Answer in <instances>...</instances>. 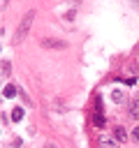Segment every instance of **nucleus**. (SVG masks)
<instances>
[{
    "mask_svg": "<svg viewBox=\"0 0 139 148\" xmlns=\"http://www.w3.org/2000/svg\"><path fill=\"white\" fill-rule=\"evenodd\" d=\"M32 21H35V9H28V12L23 14L16 32H14V44H21V42L28 37V32H30V28H32Z\"/></svg>",
    "mask_w": 139,
    "mask_h": 148,
    "instance_id": "obj_1",
    "label": "nucleus"
},
{
    "mask_svg": "<svg viewBox=\"0 0 139 148\" xmlns=\"http://www.w3.org/2000/svg\"><path fill=\"white\" fill-rule=\"evenodd\" d=\"M42 46L44 49H58V51H63V49H67V42L65 39H53V37L49 39V37H44L42 39Z\"/></svg>",
    "mask_w": 139,
    "mask_h": 148,
    "instance_id": "obj_2",
    "label": "nucleus"
},
{
    "mask_svg": "<svg viewBox=\"0 0 139 148\" xmlns=\"http://www.w3.org/2000/svg\"><path fill=\"white\" fill-rule=\"evenodd\" d=\"M127 116L132 120H139V97H134L130 104H127Z\"/></svg>",
    "mask_w": 139,
    "mask_h": 148,
    "instance_id": "obj_3",
    "label": "nucleus"
},
{
    "mask_svg": "<svg viewBox=\"0 0 139 148\" xmlns=\"http://www.w3.org/2000/svg\"><path fill=\"white\" fill-rule=\"evenodd\" d=\"M100 148H116L118 146V141L114 139V136H107V134H100Z\"/></svg>",
    "mask_w": 139,
    "mask_h": 148,
    "instance_id": "obj_4",
    "label": "nucleus"
},
{
    "mask_svg": "<svg viewBox=\"0 0 139 148\" xmlns=\"http://www.w3.org/2000/svg\"><path fill=\"white\" fill-rule=\"evenodd\" d=\"M114 139H116L118 143H125V141H127V132H125L123 125H116V127H114Z\"/></svg>",
    "mask_w": 139,
    "mask_h": 148,
    "instance_id": "obj_5",
    "label": "nucleus"
},
{
    "mask_svg": "<svg viewBox=\"0 0 139 148\" xmlns=\"http://www.w3.org/2000/svg\"><path fill=\"white\" fill-rule=\"evenodd\" d=\"M111 99H114V102H116V104H123V102H125V92H123V90H118V88H116V90H114V92H111Z\"/></svg>",
    "mask_w": 139,
    "mask_h": 148,
    "instance_id": "obj_6",
    "label": "nucleus"
},
{
    "mask_svg": "<svg viewBox=\"0 0 139 148\" xmlns=\"http://www.w3.org/2000/svg\"><path fill=\"white\" fill-rule=\"evenodd\" d=\"M21 118H23V109H19V106H16V109H12V120H14V123H19Z\"/></svg>",
    "mask_w": 139,
    "mask_h": 148,
    "instance_id": "obj_7",
    "label": "nucleus"
},
{
    "mask_svg": "<svg viewBox=\"0 0 139 148\" xmlns=\"http://www.w3.org/2000/svg\"><path fill=\"white\" fill-rule=\"evenodd\" d=\"M12 74V65H9V60H2V76H9Z\"/></svg>",
    "mask_w": 139,
    "mask_h": 148,
    "instance_id": "obj_8",
    "label": "nucleus"
},
{
    "mask_svg": "<svg viewBox=\"0 0 139 148\" xmlns=\"http://www.w3.org/2000/svg\"><path fill=\"white\" fill-rule=\"evenodd\" d=\"M130 136H132V141H134V143H139V125H134V127H132Z\"/></svg>",
    "mask_w": 139,
    "mask_h": 148,
    "instance_id": "obj_9",
    "label": "nucleus"
},
{
    "mask_svg": "<svg viewBox=\"0 0 139 148\" xmlns=\"http://www.w3.org/2000/svg\"><path fill=\"white\" fill-rule=\"evenodd\" d=\"M16 95V88L14 86H5V97H14Z\"/></svg>",
    "mask_w": 139,
    "mask_h": 148,
    "instance_id": "obj_10",
    "label": "nucleus"
},
{
    "mask_svg": "<svg viewBox=\"0 0 139 148\" xmlns=\"http://www.w3.org/2000/svg\"><path fill=\"white\" fill-rule=\"evenodd\" d=\"M93 120H95V125H97V127H104V118H102V113H100V111L95 113V118H93Z\"/></svg>",
    "mask_w": 139,
    "mask_h": 148,
    "instance_id": "obj_11",
    "label": "nucleus"
},
{
    "mask_svg": "<svg viewBox=\"0 0 139 148\" xmlns=\"http://www.w3.org/2000/svg\"><path fill=\"white\" fill-rule=\"evenodd\" d=\"M7 5H9V0H2V7H7Z\"/></svg>",
    "mask_w": 139,
    "mask_h": 148,
    "instance_id": "obj_12",
    "label": "nucleus"
},
{
    "mask_svg": "<svg viewBox=\"0 0 139 148\" xmlns=\"http://www.w3.org/2000/svg\"><path fill=\"white\" fill-rule=\"evenodd\" d=\"M44 148H56V146H53V143H46V146H44Z\"/></svg>",
    "mask_w": 139,
    "mask_h": 148,
    "instance_id": "obj_13",
    "label": "nucleus"
}]
</instances>
